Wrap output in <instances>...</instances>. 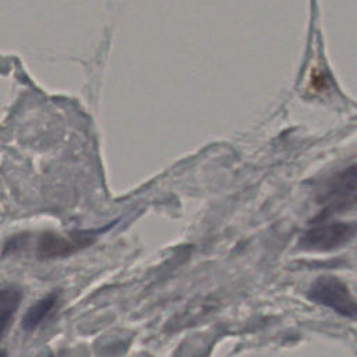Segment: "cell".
<instances>
[{
  "label": "cell",
  "instance_id": "cell-1",
  "mask_svg": "<svg viewBox=\"0 0 357 357\" xmlns=\"http://www.w3.org/2000/svg\"><path fill=\"white\" fill-rule=\"evenodd\" d=\"M307 297L321 305H325L342 317L357 319V300L350 293L346 283L339 278L324 275L317 278L308 287Z\"/></svg>",
  "mask_w": 357,
  "mask_h": 357
},
{
  "label": "cell",
  "instance_id": "cell-2",
  "mask_svg": "<svg viewBox=\"0 0 357 357\" xmlns=\"http://www.w3.org/2000/svg\"><path fill=\"white\" fill-rule=\"evenodd\" d=\"M357 236L356 222H322L310 227L298 240L304 251H332L350 243Z\"/></svg>",
  "mask_w": 357,
  "mask_h": 357
},
{
  "label": "cell",
  "instance_id": "cell-3",
  "mask_svg": "<svg viewBox=\"0 0 357 357\" xmlns=\"http://www.w3.org/2000/svg\"><path fill=\"white\" fill-rule=\"evenodd\" d=\"M318 201L328 212L357 206V166L346 167L328 178L318 194Z\"/></svg>",
  "mask_w": 357,
  "mask_h": 357
},
{
  "label": "cell",
  "instance_id": "cell-4",
  "mask_svg": "<svg viewBox=\"0 0 357 357\" xmlns=\"http://www.w3.org/2000/svg\"><path fill=\"white\" fill-rule=\"evenodd\" d=\"M93 240V236L88 233L74 234L71 237L59 236L54 233H45L38 240V257L40 258H59L66 257L71 252L78 251L82 247H86Z\"/></svg>",
  "mask_w": 357,
  "mask_h": 357
},
{
  "label": "cell",
  "instance_id": "cell-5",
  "mask_svg": "<svg viewBox=\"0 0 357 357\" xmlns=\"http://www.w3.org/2000/svg\"><path fill=\"white\" fill-rule=\"evenodd\" d=\"M59 300V293H50L46 297L38 300L24 315L22 318V328L25 331H33L45 318L46 315L54 308Z\"/></svg>",
  "mask_w": 357,
  "mask_h": 357
},
{
  "label": "cell",
  "instance_id": "cell-6",
  "mask_svg": "<svg viewBox=\"0 0 357 357\" xmlns=\"http://www.w3.org/2000/svg\"><path fill=\"white\" fill-rule=\"evenodd\" d=\"M21 301V293L15 287H1L0 289V314L1 312H15Z\"/></svg>",
  "mask_w": 357,
  "mask_h": 357
},
{
  "label": "cell",
  "instance_id": "cell-7",
  "mask_svg": "<svg viewBox=\"0 0 357 357\" xmlns=\"http://www.w3.org/2000/svg\"><path fill=\"white\" fill-rule=\"evenodd\" d=\"M13 315H14V312H11V311L1 312V314H0V340H1V337H3V335H4V332H6V329L8 328Z\"/></svg>",
  "mask_w": 357,
  "mask_h": 357
}]
</instances>
